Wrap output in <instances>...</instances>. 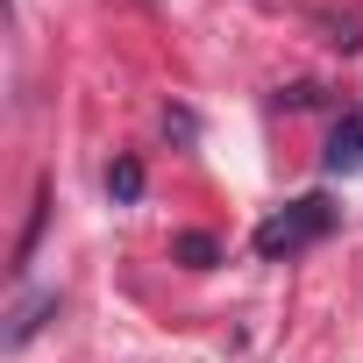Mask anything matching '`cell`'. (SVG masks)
I'll return each instance as SVG.
<instances>
[{
    "mask_svg": "<svg viewBox=\"0 0 363 363\" xmlns=\"http://www.w3.org/2000/svg\"><path fill=\"white\" fill-rule=\"evenodd\" d=\"M335 235V200L328 193H299L292 207H278L271 221H257V257L264 264H278V257H299V250H313V242H328Z\"/></svg>",
    "mask_w": 363,
    "mask_h": 363,
    "instance_id": "6da1fadb",
    "label": "cell"
},
{
    "mask_svg": "<svg viewBox=\"0 0 363 363\" xmlns=\"http://www.w3.org/2000/svg\"><path fill=\"white\" fill-rule=\"evenodd\" d=\"M320 164H328L335 178H349V171H363V107L335 121V135H328V157H320Z\"/></svg>",
    "mask_w": 363,
    "mask_h": 363,
    "instance_id": "7a4b0ae2",
    "label": "cell"
},
{
    "mask_svg": "<svg viewBox=\"0 0 363 363\" xmlns=\"http://www.w3.org/2000/svg\"><path fill=\"white\" fill-rule=\"evenodd\" d=\"M50 313H57V292H22L15 313H8V349H29V335H36Z\"/></svg>",
    "mask_w": 363,
    "mask_h": 363,
    "instance_id": "3957f363",
    "label": "cell"
},
{
    "mask_svg": "<svg viewBox=\"0 0 363 363\" xmlns=\"http://www.w3.org/2000/svg\"><path fill=\"white\" fill-rule=\"evenodd\" d=\"M107 193H114L121 207H128V200H143V164H135V157H121V164L107 171Z\"/></svg>",
    "mask_w": 363,
    "mask_h": 363,
    "instance_id": "277c9868",
    "label": "cell"
},
{
    "mask_svg": "<svg viewBox=\"0 0 363 363\" xmlns=\"http://www.w3.org/2000/svg\"><path fill=\"white\" fill-rule=\"evenodd\" d=\"M171 250H178V264H193V271H207V264L221 257V242H214V235H200V228H193V235H178Z\"/></svg>",
    "mask_w": 363,
    "mask_h": 363,
    "instance_id": "5b68a950",
    "label": "cell"
},
{
    "mask_svg": "<svg viewBox=\"0 0 363 363\" xmlns=\"http://www.w3.org/2000/svg\"><path fill=\"white\" fill-rule=\"evenodd\" d=\"M43 221H50V193H36V207H29V228H22V250H15V271L36 257V242H43Z\"/></svg>",
    "mask_w": 363,
    "mask_h": 363,
    "instance_id": "8992f818",
    "label": "cell"
}]
</instances>
